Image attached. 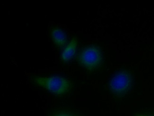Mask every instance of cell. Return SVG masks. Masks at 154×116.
<instances>
[{
	"label": "cell",
	"mask_w": 154,
	"mask_h": 116,
	"mask_svg": "<svg viewBox=\"0 0 154 116\" xmlns=\"http://www.w3.org/2000/svg\"><path fill=\"white\" fill-rule=\"evenodd\" d=\"M76 46L77 40L75 37H74L62 53L61 59L63 62H68L73 58L76 52Z\"/></svg>",
	"instance_id": "cell-5"
},
{
	"label": "cell",
	"mask_w": 154,
	"mask_h": 116,
	"mask_svg": "<svg viewBox=\"0 0 154 116\" xmlns=\"http://www.w3.org/2000/svg\"><path fill=\"white\" fill-rule=\"evenodd\" d=\"M52 116H76L73 113L66 111H58L53 114Z\"/></svg>",
	"instance_id": "cell-6"
},
{
	"label": "cell",
	"mask_w": 154,
	"mask_h": 116,
	"mask_svg": "<svg viewBox=\"0 0 154 116\" xmlns=\"http://www.w3.org/2000/svg\"><path fill=\"white\" fill-rule=\"evenodd\" d=\"M77 60L82 66L89 71L98 69L103 63V54L99 47L87 46L78 54Z\"/></svg>",
	"instance_id": "cell-2"
},
{
	"label": "cell",
	"mask_w": 154,
	"mask_h": 116,
	"mask_svg": "<svg viewBox=\"0 0 154 116\" xmlns=\"http://www.w3.org/2000/svg\"><path fill=\"white\" fill-rule=\"evenodd\" d=\"M30 78L35 85L56 95H64L68 92L71 88L69 80L61 76H33Z\"/></svg>",
	"instance_id": "cell-1"
},
{
	"label": "cell",
	"mask_w": 154,
	"mask_h": 116,
	"mask_svg": "<svg viewBox=\"0 0 154 116\" xmlns=\"http://www.w3.org/2000/svg\"><path fill=\"white\" fill-rule=\"evenodd\" d=\"M137 116H154V115H153V116H149V115H138Z\"/></svg>",
	"instance_id": "cell-7"
},
{
	"label": "cell",
	"mask_w": 154,
	"mask_h": 116,
	"mask_svg": "<svg viewBox=\"0 0 154 116\" xmlns=\"http://www.w3.org/2000/svg\"><path fill=\"white\" fill-rule=\"evenodd\" d=\"M50 37L54 44L58 48L64 47L67 42V36L61 28L57 26H51L50 28Z\"/></svg>",
	"instance_id": "cell-4"
},
{
	"label": "cell",
	"mask_w": 154,
	"mask_h": 116,
	"mask_svg": "<svg viewBox=\"0 0 154 116\" xmlns=\"http://www.w3.org/2000/svg\"><path fill=\"white\" fill-rule=\"evenodd\" d=\"M132 83L133 78L131 73L127 70H121L111 79L109 89L116 97H122L131 91Z\"/></svg>",
	"instance_id": "cell-3"
}]
</instances>
